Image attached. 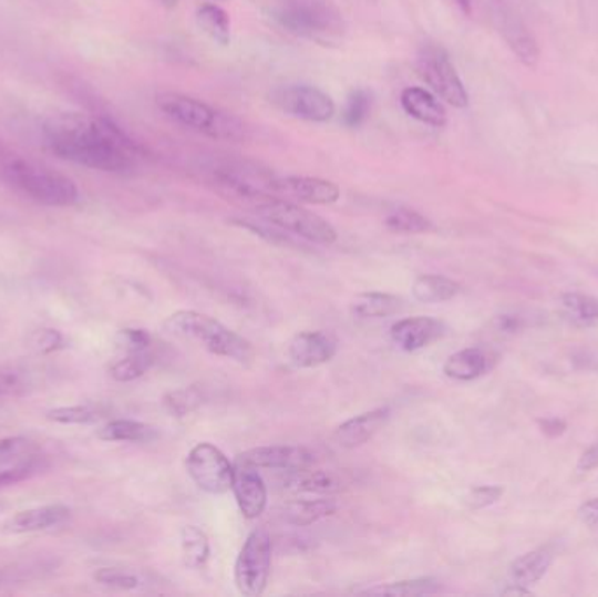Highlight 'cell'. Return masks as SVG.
<instances>
[{
  "label": "cell",
  "mask_w": 598,
  "mask_h": 597,
  "mask_svg": "<svg viewBox=\"0 0 598 597\" xmlns=\"http://www.w3.org/2000/svg\"><path fill=\"white\" fill-rule=\"evenodd\" d=\"M165 330L179 339L195 342L210 354L228 358L241 367H250L256 360L252 343L226 328L223 322L196 310H179L165 321Z\"/></svg>",
  "instance_id": "cell-3"
},
{
  "label": "cell",
  "mask_w": 598,
  "mask_h": 597,
  "mask_svg": "<svg viewBox=\"0 0 598 597\" xmlns=\"http://www.w3.org/2000/svg\"><path fill=\"white\" fill-rule=\"evenodd\" d=\"M30 347L38 354H51V352L60 351L63 349V334L59 330H53V328H42V330L33 331L30 334Z\"/></svg>",
  "instance_id": "cell-39"
},
{
  "label": "cell",
  "mask_w": 598,
  "mask_h": 597,
  "mask_svg": "<svg viewBox=\"0 0 598 597\" xmlns=\"http://www.w3.org/2000/svg\"><path fill=\"white\" fill-rule=\"evenodd\" d=\"M270 102L287 116L326 123L337 114L331 96L312 84H286L270 93Z\"/></svg>",
  "instance_id": "cell-10"
},
{
  "label": "cell",
  "mask_w": 598,
  "mask_h": 597,
  "mask_svg": "<svg viewBox=\"0 0 598 597\" xmlns=\"http://www.w3.org/2000/svg\"><path fill=\"white\" fill-rule=\"evenodd\" d=\"M2 509H4V505H2V503H0V512H2Z\"/></svg>",
  "instance_id": "cell-48"
},
{
  "label": "cell",
  "mask_w": 598,
  "mask_h": 597,
  "mask_svg": "<svg viewBox=\"0 0 598 597\" xmlns=\"http://www.w3.org/2000/svg\"><path fill=\"white\" fill-rule=\"evenodd\" d=\"M401 107L408 116L424 125L443 128L448 123L445 105L434 93L420 86H410L401 93Z\"/></svg>",
  "instance_id": "cell-20"
},
{
  "label": "cell",
  "mask_w": 598,
  "mask_h": 597,
  "mask_svg": "<svg viewBox=\"0 0 598 597\" xmlns=\"http://www.w3.org/2000/svg\"><path fill=\"white\" fill-rule=\"evenodd\" d=\"M271 572V538L266 529H254L235 563V585L244 596H261Z\"/></svg>",
  "instance_id": "cell-9"
},
{
  "label": "cell",
  "mask_w": 598,
  "mask_h": 597,
  "mask_svg": "<svg viewBox=\"0 0 598 597\" xmlns=\"http://www.w3.org/2000/svg\"><path fill=\"white\" fill-rule=\"evenodd\" d=\"M30 442L21 436H9V439L0 440V463L14 460L25 454L29 451Z\"/></svg>",
  "instance_id": "cell-43"
},
{
  "label": "cell",
  "mask_w": 598,
  "mask_h": 597,
  "mask_svg": "<svg viewBox=\"0 0 598 597\" xmlns=\"http://www.w3.org/2000/svg\"><path fill=\"white\" fill-rule=\"evenodd\" d=\"M214 181L223 192L241 200L256 202L262 198H279V177L271 168L252 159H225L213 171Z\"/></svg>",
  "instance_id": "cell-7"
},
{
  "label": "cell",
  "mask_w": 598,
  "mask_h": 597,
  "mask_svg": "<svg viewBox=\"0 0 598 597\" xmlns=\"http://www.w3.org/2000/svg\"><path fill=\"white\" fill-rule=\"evenodd\" d=\"M371 107H373L371 92L364 89L353 90L343 111V125L347 128H359L370 116Z\"/></svg>",
  "instance_id": "cell-35"
},
{
  "label": "cell",
  "mask_w": 598,
  "mask_h": 597,
  "mask_svg": "<svg viewBox=\"0 0 598 597\" xmlns=\"http://www.w3.org/2000/svg\"><path fill=\"white\" fill-rule=\"evenodd\" d=\"M492 14H494L492 18H494L498 34L503 35L516 59L524 63L525 68H536L540 56L539 47H537L536 38L532 34L530 27L518 13V9L509 4L507 0H497Z\"/></svg>",
  "instance_id": "cell-12"
},
{
  "label": "cell",
  "mask_w": 598,
  "mask_h": 597,
  "mask_svg": "<svg viewBox=\"0 0 598 597\" xmlns=\"http://www.w3.org/2000/svg\"><path fill=\"white\" fill-rule=\"evenodd\" d=\"M578 469L581 472H590V470L598 469V443H595L594 447L588 449L579 457Z\"/></svg>",
  "instance_id": "cell-46"
},
{
  "label": "cell",
  "mask_w": 598,
  "mask_h": 597,
  "mask_svg": "<svg viewBox=\"0 0 598 597\" xmlns=\"http://www.w3.org/2000/svg\"><path fill=\"white\" fill-rule=\"evenodd\" d=\"M578 514L579 518H581V523L586 524V526H598V497H594L590 502L582 503Z\"/></svg>",
  "instance_id": "cell-44"
},
{
  "label": "cell",
  "mask_w": 598,
  "mask_h": 597,
  "mask_svg": "<svg viewBox=\"0 0 598 597\" xmlns=\"http://www.w3.org/2000/svg\"><path fill=\"white\" fill-rule=\"evenodd\" d=\"M495 326H497V331H503V333H515L522 326V319L518 316H501L495 319Z\"/></svg>",
  "instance_id": "cell-47"
},
{
  "label": "cell",
  "mask_w": 598,
  "mask_h": 597,
  "mask_svg": "<svg viewBox=\"0 0 598 597\" xmlns=\"http://www.w3.org/2000/svg\"><path fill=\"white\" fill-rule=\"evenodd\" d=\"M440 590V581L434 578H415V580L394 581V584L379 585L365 590V594L377 596H425Z\"/></svg>",
  "instance_id": "cell-32"
},
{
  "label": "cell",
  "mask_w": 598,
  "mask_h": 597,
  "mask_svg": "<svg viewBox=\"0 0 598 597\" xmlns=\"http://www.w3.org/2000/svg\"><path fill=\"white\" fill-rule=\"evenodd\" d=\"M32 389V379L25 368L0 364V397H23Z\"/></svg>",
  "instance_id": "cell-34"
},
{
  "label": "cell",
  "mask_w": 598,
  "mask_h": 597,
  "mask_svg": "<svg viewBox=\"0 0 598 597\" xmlns=\"http://www.w3.org/2000/svg\"><path fill=\"white\" fill-rule=\"evenodd\" d=\"M186 466L193 482L205 493L220 496L231 491L235 464L213 443L195 445L187 454Z\"/></svg>",
  "instance_id": "cell-11"
},
{
  "label": "cell",
  "mask_w": 598,
  "mask_h": 597,
  "mask_svg": "<svg viewBox=\"0 0 598 597\" xmlns=\"http://www.w3.org/2000/svg\"><path fill=\"white\" fill-rule=\"evenodd\" d=\"M71 517V508L65 505H47L38 508L21 509L17 515L6 521L2 531L8 535H23L62 526Z\"/></svg>",
  "instance_id": "cell-19"
},
{
  "label": "cell",
  "mask_w": 598,
  "mask_h": 597,
  "mask_svg": "<svg viewBox=\"0 0 598 597\" xmlns=\"http://www.w3.org/2000/svg\"><path fill=\"white\" fill-rule=\"evenodd\" d=\"M47 418L59 424H93L102 419V412L92 405L60 406L50 410Z\"/></svg>",
  "instance_id": "cell-37"
},
{
  "label": "cell",
  "mask_w": 598,
  "mask_h": 597,
  "mask_svg": "<svg viewBox=\"0 0 598 597\" xmlns=\"http://www.w3.org/2000/svg\"><path fill=\"white\" fill-rule=\"evenodd\" d=\"M461 285L445 276L427 274L416 277L412 286L413 297L420 303H443L453 300L461 292Z\"/></svg>",
  "instance_id": "cell-26"
},
{
  "label": "cell",
  "mask_w": 598,
  "mask_h": 597,
  "mask_svg": "<svg viewBox=\"0 0 598 597\" xmlns=\"http://www.w3.org/2000/svg\"><path fill=\"white\" fill-rule=\"evenodd\" d=\"M312 469L287 472V478L282 482L283 491L292 494H334L341 491L343 482L340 476Z\"/></svg>",
  "instance_id": "cell-21"
},
{
  "label": "cell",
  "mask_w": 598,
  "mask_h": 597,
  "mask_svg": "<svg viewBox=\"0 0 598 597\" xmlns=\"http://www.w3.org/2000/svg\"><path fill=\"white\" fill-rule=\"evenodd\" d=\"M96 436L104 442H133L144 443L156 439V431L144 422L116 419L100 428Z\"/></svg>",
  "instance_id": "cell-27"
},
{
  "label": "cell",
  "mask_w": 598,
  "mask_h": 597,
  "mask_svg": "<svg viewBox=\"0 0 598 597\" xmlns=\"http://www.w3.org/2000/svg\"><path fill=\"white\" fill-rule=\"evenodd\" d=\"M254 209L262 222L277 226L286 234L298 235L308 243L322 246L337 243L338 234L331 223L295 202L275 197L262 198L254 204Z\"/></svg>",
  "instance_id": "cell-6"
},
{
  "label": "cell",
  "mask_w": 598,
  "mask_h": 597,
  "mask_svg": "<svg viewBox=\"0 0 598 597\" xmlns=\"http://www.w3.org/2000/svg\"><path fill=\"white\" fill-rule=\"evenodd\" d=\"M0 181L30 200L48 207H69L80 198L74 181L44 163L18 155L0 141Z\"/></svg>",
  "instance_id": "cell-2"
},
{
  "label": "cell",
  "mask_w": 598,
  "mask_h": 597,
  "mask_svg": "<svg viewBox=\"0 0 598 597\" xmlns=\"http://www.w3.org/2000/svg\"><path fill=\"white\" fill-rule=\"evenodd\" d=\"M116 343L120 349L126 352L147 351L151 346V334L146 330L126 328L117 333Z\"/></svg>",
  "instance_id": "cell-41"
},
{
  "label": "cell",
  "mask_w": 598,
  "mask_h": 597,
  "mask_svg": "<svg viewBox=\"0 0 598 597\" xmlns=\"http://www.w3.org/2000/svg\"><path fill=\"white\" fill-rule=\"evenodd\" d=\"M386 230L394 234L419 235L434 230L431 219L408 207H399L385 217Z\"/></svg>",
  "instance_id": "cell-31"
},
{
  "label": "cell",
  "mask_w": 598,
  "mask_h": 597,
  "mask_svg": "<svg viewBox=\"0 0 598 597\" xmlns=\"http://www.w3.org/2000/svg\"><path fill=\"white\" fill-rule=\"evenodd\" d=\"M337 503L332 500H292L282 506V518L296 527L312 526L329 515L337 514Z\"/></svg>",
  "instance_id": "cell-23"
},
{
  "label": "cell",
  "mask_w": 598,
  "mask_h": 597,
  "mask_svg": "<svg viewBox=\"0 0 598 597\" xmlns=\"http://www.w3.org/2000/svg\"><path fill=\"white\" fill-rule=\"evenodd\" d=\"M231 491L244 517L252 521L265 512L266 505H268V488H266L259 469H256L254 464L237 457Z\"/></svg>",
  "instance_id": "cell-13"
},
{
  "label": "cell",
  "mask_w": 598,
  "mask_h": 597,
  "mask_svg": "<svg viewBox=\"0 0 598 597\" xmlns=\"http://www.w3.org/2000/svg\"><path fill=\"white\" fill-rule=\"evenodd\" d=\"M42 469V463L35 457H29L23 463L14 464L11 469L0 470V487L6 485L20 484L30 476L35 475Z\"/></svg>",
  "instance_id": "cell-40"
},
{
  "label": "cell",
  "mask_w": 598,
  "mask_h": 597,
  "mask_svg": "<svg viewBox=\"0 0 598 597\" xmlns=\"http://www.w3.org/2000/svg\"><path fill=\"white\" fill-rule=\"evenodd\" d=\"M551 564L553 554L548 548H536V550L527 552L524 556L513 560L512 568H509L513 584L524 585V587L537 584L551 568Z\"/></svg>",
  "instance_id": "cell-24"
},
{
  "label": "cell",
  "mask_w": 598,
  "mask_h": 597,
  "mask_svg": "<svg viewBox=\"0 0 598 597\" xmlns=\"http://www.w3.org/2000/svg\"><path fill=\"white\" fill-rule=\"evenodd\" d=\"M403 309V298L389 292H361L352 301L353 316L362 319L389 318Z\"/></svg>",
  "instance_id": "cell-25"
},
{
  "label": "cell",
  "mask_w": 598,
  "mask_h": 597,
  "mask_svg": "<svg viewBox=\"0 0 598 597\" xmlns=\"http://www.w3.org/2000/svg\"><path fill=\"white\" fill-rule=\"evenodd\" d=\"M275 20L287 32L320 44H331L343 34L341 14L326 0H286L275 11Z\"/></svg>",
  "instance_id": "cell-5"
},
{
  "label": "cell",
  "mask_w": 598,
  "mask_h": 597,
  "mask_svg": "<svg viewBox=\"0 0 598 597\" xmlns=\"http://www.w3.org/2000/svg\"><path fill=\"white\" fill-rule=\"evenodd\" d=\"M338 340L326 331H303L287 346V356L295 367L317 368L337 356Z\"/></svg>",
  "instance_id": "cell-15"
},
{
  "label": "cell",
  "mask_w": 598,
  "mask_h": 597,
  "mask_svg": "<svg viewBox=\"0 0 598 597\" xmlns=\"http://www.w3.org/2000/svg\"><path fill=\"white\" fill-rule=\"evenodd\" d=\"M153 363V356L147 351L128 352L126 358L113 364L111 377L117 382H132V380L141 379L144 373L150 372Z\"/></svg>",
  "instance_id": "cell-33"
},
{
  "label": "cell",
  "mask_w": 598,
  "mask_h": 597,
  "mask_svg": "<svg viewBox=\"0 0 598 597\" xmlns=\"http://www.w3.org/2000/svg\"><path fill=\"white\" fill-rule=\"evenodd\" d=\"M537 424H539L540 431L548 434V436H551V439L561 436V434L565 433V430H567V424H565V421H561V419L558 418L539 419Z\"/></svg>",
  "instance_id": "cell-45"
},
{
  "label": "cell",
  "mask_w": 598,
  "mask_h": 597,
  "mask_svg": "<svg viewBox=\"0 0 598 597\" xmlns=\"http://www.w3.org/2000/svg\"><path fill=\"white\" fill-rule=\"evenodd\" d=\"M181 550L186 568H204L210 557V542L205 531L196 526H184L181 531Z\"/></svg>",
  "instance_id": "cell-29"
},
{
  "label": "cell",
  "mask_w": 598,
  "mask_h": 597,
  "mask_svg": "<svg viewBox=\"0 0 598 597\" xmlns=\"http://www.w3.org/2000/svg\"><path fill=\"white\" fill-rule=\"evenodd\" d=\"M446 326L427 316L404 318L394 322L391 328V339L404 352H416L443 339Z\"/></svg>",
  "instance_id": "cell-16"
},
{
  "label": "cell",
  "mask_w": 598,
  "mask_h": 597,
  "mask_svg": "<svg viewBox=\"0 0 598 597\" xmlns=\"http://www.w3.org/2000/svg\"><path fill=\"white\" fill-rule=\"evenodd\" d=\"M217 2H225V0H217Z\"/></svg>",
  "instance_id": "cell-49"
},
{
  "label": "cell",
  "mask_w": 598,
  "mask_h": 597,
  "mask_svg": "<svg viewBox=\"0 0 598 597\" xmlns=\"http://www.w3.org/2000/svg\"><path fill=\"white\" fill-rule=\"evenodd\" d=\"M389 419H391L389 406H379V409L370 410L364 414L355 415L338 428L334 440L340 447L349 449V451L361 447L385 426Z\"/></svg>",
  "instance_id": "cell-18"
},
{
  "label": "cell",
  "mask_w": 598,
  "mask_h": 597,
  "mask_svg": "<svg viewBox=\"0 0 598 597\" xmlns=\"http://www.w3.org/2000/svg\"><path fill=\"white\" fill-rule=\"evenodd\" d=\"M503 494L504 488L498 487V485H478V487L471 488L467 506L473 509L486 508V506L497 503Z\"/></svg>",
  "instance_id": "cell-42"
},
{
  "label": "cell",
  "mask_w": 598,
  "mask_h": 597,
  "mask_svg": "<svg viewBox=\"0 0 598 597\" xmlns=\"http://www.w3.org/2000/svg\"><path fill=\"white\" fill-rule=\"evenodd\" d=\"M93 578H95L96 584L104 585V587H109V589L116 590L137 589L138 584H141V580H138L133 573L123 572V569L117 568L96 569Z\"/></svg>",
  "instance_id": "cell-38"
},
{
  "label": "cell",
  "mask_w": 598,
  "mask_h": 597,
  "mask_svg": "<svg viewBox=\"0 0 598 597\" xmlns=\"http://www.w3.org/2000/svg\"><path fill=\"white\" fill-rule=\"evenodd\" d=\"M416 71L437 99L455 109L470 105V93L462 83L450 54L440 44H424L416 56Z\"/></svg>",
  "instance_id": "cell-8"
},
{
  "label": "cell",
  "mask_w": 598,
  "mask_h": 597,
  "mask_svg": "<svg viewBox=\"0 0 598 597\" xmlns=\"http://www.w3.org/2000/svg\"><path fill=\"white\" fill-rule=\"evenodd\" d=\"M491 370V356L486 354L480 347H470L455 352L446 360L443 372L448 379L458 380V382H471L480 379Z\"/></svg>",
  "instance_id": "cell-22"
},
{
  "label": "cell",
  "mask_w": 598,
  "mask_h": 597,
  "mask_svg": "<svg viewBox=\"0 0 598 597\" xmlns=\"http://www.w3.org/2000/svg\"><path fill=\"white\" fill-rule=\"evenodd\" d=\"M204 394L198 388H184L179 391H172L165 397V406L175 418H186L202 405Z\"/></svg>",
  "instance_id": "cell-36"
},
{
  "label": "cell",
  "mask_w": 598,
  "mask_h": 597,
  "mask_svg": "<svg viewBox=\"0 0 598 597\" xmlns=\"http://www.w3.org/2000/svg\"><path fill=\"white\" fill-rule=\"evenodd\" d=\"M279 198L299 204L331 205L340 198V188L320 177H279Z\"/></svg>",
  "instance_id": "cell-17"
},
{
  "label": "cell",
  "mask_w": 598,
  "mask_h": 597,
  "mask_svg": "<svg viewBox=\"0 0 598 597\" xmlns=\"http://www.w3.org/2000/svg\"><path fill=\"white\" fill-rule=\"evenodd\" d=\"M238 460L254 464L256 469L280 470V472H296V470L312 469L316 466V452L299 445H270V447L250 449L238 455Z\"/></svg>",
  "instance_id": "cell-14"
},
{
  "label": "cell",
  "mask_w": 598,
  "mask_h": 597,
  "mask_svg": "<svg viewBox=\"0 0 598 597\" xmlns=\"http://www.w3.org/2000/svg\"><path fill=\"white\" fill-rule=\"evenodd\" d=\"M560 303L565 316L574 322L582 326L598 322V298L585 292H565Z\"/></svg>",
  "instance_id": "cell-30"
},
{
  "label": "cell",
  "mask_w": 598,
  "mask_h": 597,
  "mask_svg": "<svg viewBox=\"0 0 598 597\" xmlns=\"http://www.w3.org/2000/svg\"><path fill=\"white\" fill-rule=\"evenodd\" d=\"M196 23L205 35L219 47H228L231 42V21L225 9L217 4L199 6L196 11Z\"/></svg>",
  "instance_id": "cell-28"
},
{
  "label": "cell",
  "mask_w": 598,
  "mask_h": 597,
  "mask_svg": "<svg viewBox=\"0 0 598 597\" xmlns=\"http://www.w3.org/2000/svg\"><path fill=\"white\" fill-rule=\"evenodd\" d=\"M44 135L54 155L93 171H132L142 153L120 126L102 116L51 114Z\"/></svg>",
  "instance_id": "cell-1"
},
{
  "label": "cell",
  "mask_w": 598,
  "mask_h": 597,
  "mask_svg": "<svg viewBox=\"0 0 598 597\" xmlns=\"http://www.w3.org/2000/svg\"><path fill=\"white\" fill-rule=\"evenodd\" d=\"M156 105L168 120L198 134L220 141H241L247 137V128L240 120L231 114L220 113L193 96L162 92L156 95Z\"/></svg>",
  "instance_id": "cell-4"
}]
</instances>
